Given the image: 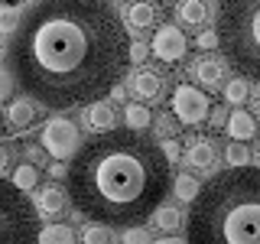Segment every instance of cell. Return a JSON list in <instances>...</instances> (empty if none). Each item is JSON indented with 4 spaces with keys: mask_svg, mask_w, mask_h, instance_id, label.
I'll return each instance as SVG.
<instances>
[{
    "mask_svg": "<svg viewBox=\"0 0 260 244\" xmlns=\"http://www.w3.org/2000/svg\"><path fill=\"white\" fill-rule=\"evenodd\" d=\"M127 62V26L111 0H39L7 46L20 88L59 111L111 95Z\"/></svg>",
    "mask_w": 260,
    "mask_h": 244,
    "instance_id": "6da1fadb",
    "label": "cell"
},
{
    "mask_svg": "<svg viewBox=\"0 0 260 244\" xmlns=\"http://www.w3.org/2000/svg\"><path fill=\"white\" fill-rule=\"evenodd\" d=\"M169 160L143 130H101L72 157L65 189L81 218L104 228H137L169 192Z\"/></svg>",
    "mask_w": 260,
    "mask_h": 244,
    "instance_id": "7a4b0ae2",
    "label": "cell"
},
{
    "mask_svg": "<svg viewBox=\"0 0 260 244\" xmlns=\"http://www.w3.org/2000/svg\"><path fill=\"white\" fill-rule=\"evenodd\" d=\"M192 244H260V169L231 166L192 199Z\"/></svg>",
    "mask_w": 260,
    "mask_h": 244,
    "instance_id": "3957f363",
    "label": "cell"
},
{
    "mask_svg": "<svg viewBox=\"0 0 260 244\" xmlns=\"http://www.w3.org/2000/svg\"><path fill=\"white\" fill-rule=\"evenodd\" d=\"M218 49L238 75L260 81V0H221Z\"/></svg>",
    "mask_w": 260,
    "mask_h": 244,
    "instance_id": "277c9868",
    "label": "cell"
},
{
    "mask_svg": "<svg viewBox=\"0 0 260 244\" xmlns=\"http://www.w3.org/2000/svg\"><path fill=\"white\" fill-rule=\"evenodd\" d=\"M39 238L36 208L20 195V189L0 179V244H32Z\"/></svg>",
    "mask_w": 260,
    "mask_h": 244,
    "instance_id": "5b68a950",
    "label": "cell"
},
{
    "mask_svg": "<svg viewBox=\"0 0 260 244\" xmlns=\"http://www.w3.org/2000/svg\"><path fill=\"white\" fill-rule=\"evenodd\" d=\"M43 146L55 160H72L81 146V134L69 117H49L43 127Z\"/></svg>",
    "mask_w": 260,
    "mask_h": 244,
    "instance_id": "8992f818",
    "label": "cell"
},
{
    "mask_svg": "<svg viewBox=\"0 0 260 244\" xmlns=\"http://www.w3.org/2000/svg\"><path fill=\"white\" fill-rule=\"evenodd\" d=\"M173 111L182 124H202L208 117V98L192 85H179L173 92Z\"/></svg>",
    "mask_w": 260,
    "mask_h": 244,
    "instance_id": "52a82bcc",
    "label": "cell"
},
{
    "mask_svg": "<svg viewBox=\"0 0 260 244\" xmlns=\"http://www.w3.org/2000/svg\"><path fill=\"white\" fill-rule=\"evenodd\" d=\"M150 52L162 62H179L185 55V33L179 26H159L150 43Z\"/></svg>",
    "mask_w": 260,
    "mask_h": 244,
    "instance_id": "ba28073f",
    "label": "cell"
},
{
    "mask_svg": "<svg viewBox=\"0 0 260 244\" xmlns=\"http://www.w3.org/2000/svg\"><path fill=\"white\" fill-rule=\"evenodd\" d=\"M156 23H159V7L153 0H137L124 13V26H130V29H153Z\"/></svg>",
    "mask_w": 260,
    "mask_h": 244,
    "instance_id": "9c48e42d",
    "label": "cell"
},
{
    "mask_svg": "<svg viewBox=\"0 0 260 244\" xmlns=\"http://www.w3.org/2000/svg\"><path fill=\"white\" fill-rule=\"evenodd\" d=\"M215 160H218V146L211 140H192L185 146V163H189V169H195V173L215 169Z\"/></svg>",
    "mask_w": 260,
    "mask_h": 244,
    "instance_id": "30bf717a",
    "label": "cell"
},
{
    "mask_svg": "<svg viewBox=\"0 0 260 244\" xmlns=\"http://www.w3.org/2000/svg\"><path fill=\"white\" fill-rule=\"evenodd\" d=\"M224 130H228V137H231V140H250V137L257 134V120H254V114H247L238 104V108L228 114Z\"/></svg>",
    "mask_w": 260,
    "mask_h": 244,
    "instance_id": "8fae6325",
    "label": "cell"
},
{
    "mask_svg": "<svg viewBox=\"0 0 260 244\" xmlns=\"http://www.w3.org/2000/svg\"><path fill=\"white\" fill-rule=\"evenodd\" d=\"M130 92L146 98V101H153V98L162 95V75H159V72H153V69L134 72V75H130Z\"/></svg>",
    "mask_w": 260,
    "mask_h": 244,
    "instance_id": "7c38bea8",
    "label": "cell"
},
{
    "mask_svg": "<svg viewBox=\"0 0 260 244\" xmlns=\"http://www.w3.org/2000/svg\"><path fill=\"white\" fill-rule=\"evenodd\" d=\"M192 72H195V78H199L205 88L224 85V62L221 59H211V55H205V59H199V62L192 65Z\"/></svg>",
    "mask_w": 260,
    "mask_h": 244,
    "instance_id": "4fadbf2b",
    "label": "cell"
},
{
    "mask_svg": "<svg viewBox=\"0 0 260 244\" xmlns=\"http://www.w3.org/2000/svg\"><path fill=\"white\" fill-rule=\"evenodd\" d=\"M176 16L185 26H202V23L208 20V7H205V0H179Z\"/></svg>",
    "mask_w": 260,
    "mask_h": 244,
    "instance_id": "5bb4252c",
    "label": "cell"
},
{
    "mask_svg": "<svg viewBox=\"0 0 260 244\" xmlns=\"http://www.w3.org/2000/svg\"><path fill=\"white\" fill-rule=\"evenodd\" d=\"M32 117H36V108H32V98H16V101L7 108V120L16 127V130H23V127H29L32 124Z\"/></svg>",
    "mask_w": 260,
    "mask_h": 244,
    "instance_id": "9a60e30c",
    "label": "cell"
},
{
    "mask_svg": "<svg viewBox=\"0 0 260 244\" xmlns=\"http://www.w3.org/2000/svg\"><path fill=\"white\" fill-rule=\"evenodd\" d=\"M36 205H39V211H46V215H59L65 208V192L59 186H43V189L36 192Z\"/></svg>",
    "mask_w": 260,
    "mask_h": 244,
    "instance_id": "2e32d148",
    "label": "cell"
},
{
    "mask_svg": "<svg viewBox=\"0 0 260 244\" xmlns=\"http://www.w3.org/2000/svg\"><path fill=\"white\" fill-rule=\"evenodd\" d=\"M114 120H117V114H114L111 101H94L91 108H88V124H91L94 130H111Z\"/></svg>",
    "mask_w": 260,
    "mask_h": 244,
    "instance_id": "e0dca14e",
    "label": "cell"
},
{
    "mask_svg": "<svg viewBox=\"0 0 260 244\" xmlns=\"http://www.w3.org/2000/svg\"><path fill=\"white\" fill-rule=\"evenodd\" d=\"M39 244H72L75 241V231L69 225H49V228H39Z\"/></svg>",
    "mask_w": 260,
    "mask_h": 244,
    "instance_id": "ac0fdd59",
    "label": "cell"
},
{
    "mask_svg": "<svg viewBox=\"0 0 260 244\" xmlns=\"http://www.w3.org/2000/svg\"><path fill=\"white\" fill-rule=\"evenodd\" d=\"M247 95H250V78H244V75L231 78L224 85V101H231V104H244V101H247Z\"/></svg>",
    "mask_w": 260,
    "mask_h": 244,
    "instance_id": "d6986e66",
    "label": "cell"
},
{
    "mask_svg": "<svg viewBox=\"0 0 260 244\" xmlns=\"http://www.w3.org/2000/svg\"><path fill=\"white\" fill-rule=\"evenodd\" d=\"M153 218H156V228H159V231H176V228L182 225V211H179L176 205H159Z\"/></svg>",
    "mask_w": 260,
    "mask_h": 244,
    "instance_id": "ffe728a7",
    "label": "cell"
},
{
    "mask_svg": "<svg viewBox=\"0 0 260 244\" xmlns=\"http://www.w3.org/2000/svg\"><path fill=\"white\" fill-rule=\"evenodd\" d=\"M124 120H127V127H134V130H146V127L153 124V114L146 111L143 104H127Z\"/></svg>",
    "mask_w": 260,
    "mask_h": 244,
    "instance_id": "44dd1931",
    "label": "cell"
},
{
    "mask_svg": "<svg viewBox=\"0 0 260 244\" xmlns=\"http://www.w3.org/2000/svg\"><path fill=\"white\" fill-rule=\"evenodd\" d=\"M36 182H39V169L32 166V163L16 166V173H13V186H16V189H32Z\"/></svg>",
    "mask_w": 260,
    "mask_h": 244,
    "instance_id": "7402d4cb",
    "label": "cell"
},
{
    "mask_svg": "<svg viewBox=\"0 0 260 244\" xmlns=\"http://www.w3.org/2000/svg\"><path fill=\"white\" fill-rule=\"evenodd\" d=\"M202 189H199V182H195V179L189 176V173H182V176H176V195L182 202H192L195 195H199Z\"/></svg>",
    "mask_w": 260,
    "mask_h": 244,
    "instance_id": "603a6c76",
    "label": "cell"
},
{
    "mask_svg": "<svg viewBox=\"0 0 260 244\" xmlns=\"http://www.w3.org/2000/svg\"><path fill=\"white\" fill-rule=\"evenodd\" d=\"M153 130H156L159 137H176V130H179L176 111H173V114H159V117H153Z\"/></svg>",
    "mask_w": 260,
    "mask_h": 244,
    "instance_id": "cb8c5ba5",
    "label": "cell"
},
{
    "mask_svg": "<svg viewBox=\"0 0 260 244\" xmlns=\"http://www.w3.org/2000/svg\"><path fill=\"white\" fill-rule=\"evenodd\" d=\"M20 26V10L13 4H4L0 7V33H16Z\"/></svg>",
    "mask_w": 260,
    "mask_h": 244,
    "instance_id": "d4e9b609",
    "label": "cell"
},
{
    "mask_svg": "<svg viewBox=\"0 0 260 244\" xmlns=\"http://www.w3.org/2000/svg\"><path fill=\"white\" fill-rule=\"evenodd\" d=\"M224 160H228V166H244V163H247V146H244V140H234L228 146Z\"/></svg>",
    "mask_w": 260,
    "mask_h": 244,
    "instance_id": "484cf974",
    "label": "cell"
},
{
    "mask_svg": "<svg viewBox=\"0 0 260 244\" xmlns=\"http://www.w3.org/2000/svg\"><path fill=\"white\" fill-rule=\"evenodd\" d=\"M162 153H166V160H169V163H179V160L185 157L182 143H179V140H173V137H166V143H162Z\"/></svg>",
    "mask_w": 260,
    "mask_h": 244,
    "instance_id": "4316f807",
    "label": "cell"
},
{
    "mask_svg": "<svg viewBox=\"0 0 260 244\" xmlns=\"http://www.w3.org/2000/svg\"><path fill=\"white\" fill-rule=\"evenodd\" d=\"M10 92H13V78L7 75V69H0V101H7Z\"/></svg>",
    "mask_w": 260,
    "mask_h": 244,
    "instance_id": "83f0119b",
    "label": "cell"
},
{
    "mask_svg": "<svg viewBox=\"0 0 260 244\" xmlns=\"http://www.w3.org/2000/svg\"><path fill=\"white\" fill-rule=\"evenodd\" d=\"M199 46H202V49H215V46H218V29L199 33Z\"/></svg>",
    "mask_w": 260,
    "mask_h": 244,
    "instance_id": "f1b7e54d",
    "label": "cell"
},
{
    "mask_svg": "<svg viewBox=\"0 0 260 244\" xmlns=\"http://www.w3.org/2000/svg\"><path fill=\"white\" fill-rule=\"evenodd\" d=\"M146 55H150V46L146 43H130V59L134 62H143Z\"/></svg>",
    "mask_w": 260,
    "mask_h": 244,
    "instance_id": "f546056e",
    "label": "cell"
},
{
    "mask_svg": "<svg viewBox=\"0 0 260 244\" xmlns=\"http://www.w3.org/2000/svg\"><path fill=\"white\" fill-rule=\"evenodd\" d=\"M10 160H13V150L7 143H0V173H4L7 166H10Z\"/></svg>",
    "mask_w": 260,
    "mask_h": 244,
    "instance_id": "4dcf8cb0",
    "label": "cell"
},
{
    "mask_svg": "<svg viewBox=\"0 0 260 244\" xmlns=\"http://www.w3.org/2000/svg\"><path fill=\"white\" fill-rule=\"evenodd\" d=\"M137 241H150V234L146 231H127L124 234V244H137Z\"/></svg>",
    "mask_w": 260,
    "mask_h": 244,
    "instance_id": "1f68e13d",
    "label": "cell"
},
{
    "mask_svg": "<svg viewBox=\"0 0 260 244\" xmlns=\"http://www.w3.org/2000/svg\"><path fill=\"white\" fill-rule=\"evenodd\" d=\"M49 176H55V179H62V176H69V169H65V163L62 160H55L52 166H49Z\"/></svg>",
    "mask_w": 260,
    "mask_h": 244,
    "instance_id": "d6a6232c",
    "label": "cell"
},
{
    "mask_svg": "<svg viewBox=\"0 0 260 244\" xmlns=\"http://www.w3.org/2000/svg\"><path fill=\"white\" fill-rule=\"evenodd\" d=\"M85 241H91V244H101V241H111L104 231H85Z\"/></svg>",
    "mask_w": 260,
    "mask_h": 244,
    "instance_id": "836d02e7",
    "label": "cell"
},
{
    "mask_svg": "<svg viewBox=\"0 0 260 244\" xmlns=\"http://www.w3.org/2000/svg\"><path fill=\"white\" fill-rule=\"evenodd\" d=\"M124 95H127V92H124V88H120V85H114V88H111V98H114V101H120V98H124Z\"/></svg>",
    "mask_w": 260,
    "mask_h": 244,
    "instance_id": "e575fe53",
    "label": "cell"
},
{
    "mask_svg": "<svg viewBox=\"0 0 260 244\" xmlns=\"http://www.w3.org/2000/svg\"><path fill=\"white\" fill-rule=\"evenodd\" d=\"M221 120H228L221 111H215V114H211V127H215V124H221Z\"/></svg>",
    "mask_w": 260,
    "mask_h": 244,
    "instance_id": "d590c367",
    "label": "cell"
},
{
    "mask_svg": "<svg viewBox=\"0 0 260 244\" xmlns=\"http://www.w3.org/2000/svg\"><path fill=\"white\" fill-rule=\"evenodd\" d=\"M257 114H260V92H257Z\"/></svg>",
    "mask_w": 260,
    "mask_h": 244,
    "instance_id": "8d00e7d4",
    "label": "cell"
},
{
    "mask_svg": "<svg viewBox=\"0 0 260 244\" xmlns=\"http://www.w3.org/2000/svg\"><path fill=\"white\" fill-rule=\"evenodd\" d=\"M7 4H23V0H7Z\"/></svg>",
    "mask_w": 260,
    "mask_h": 244,
    "instance_id": "74e56055",
    "label": "cell"
},
{
    "mask_svg": "<svg viewBox=\"0 0 260 244\" xmlns=\"http://www.w3.org/2000/svg\"><path fill=\"white\" fill-rule=\"evenodd\" d=\"M111 4H120V0H111Z\"/></svg>",
    "mask_w": 260,
    "mask_h": 244,
    "instance_id": "f35d334b",
    "label": "cell"
},
{
    "mask_svg": "<svg viewBox=\"0 0 260 244\" xmlns=\"http://www.w3.org/2000/svg\"><path fill=\"white\" fill-rule=\"evenodd\" d=\"M257 157H260V146H257Z\"/></svg>",
    "mask_w": 260,
    "mask_h": 244,
    "instance_id": "ab89813d",
    "label": "cell"
},
{
    "mask_svg": "<svg viewBox=\"0 0 260 244\" xmlns=\"http://www.w3.org/2000/svg\"><path fill=\"white\" fill-rule=\"evenodd\" d=\"M0 124H4V117H0Z\"/></svg>",
    "mask_w": 260,
    "mask_h": 244,
    "instance_id": "60d3db41",
    "label": "cell"
},
{
    "mask_svg": "<svg viewBox=\"0 0 260 244\" xmlns=\"http://www.w3.org/2000/svg\"><path fill=\"white\" fill-rule=\"evenodd\" d=\"M0 49H4V46H0Z\"/></svg>",
    "mask_w": 260,
    "mask_h": 244,
    "instance_id": "b9f144b4",
    "label": "cell"
}]
</instances>
